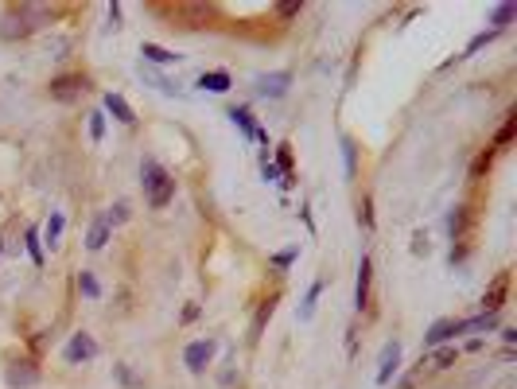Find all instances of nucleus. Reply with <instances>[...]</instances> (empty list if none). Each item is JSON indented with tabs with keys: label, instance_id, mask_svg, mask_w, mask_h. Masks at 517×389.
<instances>
[{
	"label": "nucleus",
	"instance_id": "obj_31",
	"mask_svg": "<svg viewBox=\"0 0 517 389\" xmlns=\"http://www.w3.org/2000/svg\"><path fill=\"white\" fill-rule=\"evenodd\" d=\"M261 175H264V179H269V183H273V179H280V167H276V164H269V160H264Z\"/></svg>",
	"mask_w": 517,
	"mask_h": 389
},
{
	"label": "nucleus",
	"instance_id": "obj_5",
	"mask_svg": "<svg viewBox=\"0 0 517 389\" xmlns=\"http://www.w3.org/2000/svg\"><path fill=\"white\" fill-rule=\"evenodd\" d=\"M62 358H67L70 366H78V362H90V358H98V342H94V335H86V331L70 335L67 350H62Z\"/></svg>",
	"mask_w": 517,
	"mask_h": 389
},
{
	"label": "nucleus",
	"instance_id": "obj_28",
	"mask_svg": "<svg viewBox=\"0 0 517 389\" xmlns=\"http://www.w3.org/2000/svg\"><path fill=\"white\" fill-rule=\"evenodd\" d=\"M342 156H346V175H354V144L342 140Z\"/></svg>",
	"mask_w": 517,
	"mask_h": 389
},
{
	"label": "nucleus",
	"instance_id": "obj_15",
	"mask_svg": "<svg viewBox=\"0 0 517 389\" xmlns=\"http://www.w3.org/2000/svg\"><path fill=\"white\" fill-rule=\"evenodd\" d=\"M105 109H109V113H113V117H117L121 125H133V121H137V113H133V106H128V101H125V97H121V94H105Z\"/></svg>",
	"mask_w": 517,
	"mask_h": 389
},
{
	"label": "nucleus",
	"instance_id": "obj_4",
	"mask_svg": "<svg viewBox=\"0 0 517 389\" xmlns=\"http://www.w3.org/2000/svg\"><path fill=\"white\" fill-rule=\"evenodd\" d=\"M86 90H90L86 74H62V78L51 82V97H55V101H78Z\"/></svg>",
	"mask_w": 517,
	"mask_h": 389
},
{
	"label": "nucleus",
	"instance_id": "obj_30",
	"mask_svg": "<svg viewBox=\"0 0 517 389\" xmlns=\"http://www.w3.org/2000/svg\"><path fill=\"white\" fill-rule=\"evenodd\" d=\"M300 8H303L300 0H284V4H280V16H296Z\"/></svg>",
	"mask_w": 517,
	"mask_h": 389
},
{
	"label": "nucleus",
	"instance_id": "obj_3",
	"mask_svg": "<svg viewBox=\"0 0 517 389\" xmlns=\"http://www.w3.org/2000/svg\"><path fill=\"white\" fill-rule=\"evenodd\" d=\"M218 354V342L214 339H195V342H187V350H183V362H187V370L191 374H203L206 366H210V358Z\"/></svg>",
	"mask_w": 517,
	"mask_h": 389
},
{
	"label": "nucleus",
	"instance_id": "obj_32",
	"mask_svg": "<svg viewBox=\"0 0 517 389\" xmlns=\"http://www.w3.org/2000/svg\"><path fill=\"white\" fill-rule=\"evenodd\" d=\"M451 362H455V350H439V354H436V366H451Z\"/></svg>",
	"mask_w": 517,
	"mask_h": 389
},
{
	"label": "nucleus",
	"instance_id": "obj_24",
	"mask_svg": "<svg viewBox=\"0 0 517 389\" xmlns=\"http://www.w3.org/2000/svg\"><path fill=\"white\" fill-rule=\"evenodd\" d=\"M101 136H105V113H101V109H94V113H90V140L98 144Z\"/></svg>",
	"mask_w": 517,
	"mask_h": 389
},
{
	"label": "nucleus",
	"instance_id": "obj_23",
	"mask_svg": "<svg viewBox=\"0 0 517 389\" xmlns=\"http://www.w3.org/2000/svg\"><path fill=\"white\" fill-rule=\"evenodd\" d=\"M319 292H323V281H315L312 288H307V300H303V308H300V320H312V315H315V300H319Z\"/></svg>",
	"mask_w": 517,
	"mask_h": 389
},
{
	"label": "nucleus",
	"instance_id": "obj_14",
	"mask_svg": "<svg viewBox=\"0 0 517 389\" xmlns=\"http://www.w3.org/2000/svg\"><path fill=\"white\" fill-rule=\"evenodd\" d=\"M109 230H113V226L105 222V214H101V218H94V226H90V233H86V249H105V242H109Z\"/></svg>",
	"mask_w": 517,
	"mask_h": 389
},
{
	"label": "nucleus",
	"instance_id": "obj_10",
	"mask_svg": "<svg viewBox=\"0 0 517 389\" xmlns=\"http://www.w3.org/2000/svg\"><path fill=\"white\" fill-rule=\"evenodd\" d=\"M230 86H234V78L226 74V70H206V74H198V90H210V94H226Z\"/></svg>",
	"mask_w": 517,
	"mask_h": 389
},
{
	"label": "nucleus",
	"instance_id": "obj_17",
	"mask_svg": "<svg viewBox=\"0 0 517 389\" xmlns=\"http://www.w3.org/2000/svg\"><path fill=\"white\" fill-rule=\"evenodd\" d=\"M509 19H517V4H514V0H509V4H498V8L490 12V31H502Z\"/></svg>",
	"mask_w": 517,
	"mask_h": 389
},
{
	"label": "nucleus",
	"instance_id": "obj_18",
	"mask_svg": "<svg viewBox=\"0 0 517 389\" xmlns=\"http://www.w3.org/2000/svg\"><path fill=\"white\" fill-rule=\"evenodd\" d=\"M62 226H67V218H62L59 210L47 218V226H43V245H59V238H62Z\"/></svg>",
	"mask_w": 517,
	"mask_h": 389
},
{
	"label": "nucleus",
	"instance_id": "obj_19",
	"mask_svg": "<svg viewBox=\"0 0 517 389\" xmlns=\"http://www.w3.org/2000/svg\"><path fill=\"white\" fill-rule=\"evenodd\" d=\"M78 292L86 296V300H101V284H98V276L82 269V272H78Z\"/></svg>",
	"mask_w": 517,
	"mask_h": 389
},
{
	"label": "nucleus",
	"instance_id": "obj_13",
	"mask_svg": "<svg viewBox=\"0 0 517 389\" xmlns=\"http://www.w3.org/2000/svg\"><path fill=\"white\" fill-rule=\"evenodd\" d=\"M35 381H40V370L31 366V362H16V366L8 370V386H35Z\"/></svg>",
	"mask_w": 517,
	"mask_h": 389
},
{
	"label": "nucleus",
	"instance_id": "obj_2",
	"mask_svg": "<svg viewBox=\"0 0 517 389\" xmlns=\"http://www.w3.org/2000/svg\"><path fill=\"white\" fill-rule=\"evenodd\" d=\"M40 28V8H8L4 12V24H0V35L4 39H24Z\"/></svg>",
	"mask_w": 517,
	"mask_h": 389
},
{
	"label": "nucleus",
	"instance_id": "obj_20",
	"mask_svg": "<svg viewBox=\"0 0 517 389\" xmlns=\"http://www.w3.org/2000/svg\"><path fill=\"white\" fill-rule=\"evenodd\" d=\"M448 226H451V238H455V242H463V238H467V206H455V210H451V218H448Z\"/></svg>",
	"mask_w": 517,
	"mask_h": 389
},
{
	"label": "nucleus",
	"instance_id": "obj_16",
	"mask_svg": "<svg viewBox=\"0 0 517 389\" xmlns=\"http://www.w3.org/2000/svg\"><path fill=\"white\" fill-rule=\"evenodd\" d=\"M506 284H509V276L502 272V276L490 284V292L482 296V308H486V311H498V308H502V300H506Z\"/></svg>",
	"mask_w": 517,
	"mask_h": 389
},
{
	"label": "nucleus",
	"instance_id": "obj_35",
	"mask_svg": "<svg viewBox=\"0 0 517 389\" xmlns=\"http://www.w3.org/2000/svg\"><path fill=\"white\" fill-rule=\"evenodd\" d=\"M0 249H4V245H0Z\"/></svg>",
	"mask_w": 517,
	"mask_h": 389
},
{
	"label": "nucleus",
	"instance_id": "obj_11",
	"mask_svg": "<svg viewBox=\"0 0 517 389\" xmlns=\"http://www.w3.org/2000/svg\"><path fill=\"white\" fill-rule=\"evenodd\" d=\"M140 78H144L148 86H156L160 94H167V97H179V94H183V90H179V82H171V78L156 74V70H148L144 63H140Z\"/></svg>",
	"mask_w": 517,
	"mask_h": 389
},
{
	"label": "nucleus",
	"instance_id": "obj_27",
	"mask_svg": "<svg viewBox=\"0 0 517 389\" xmlns=\"http://www.w3.org/2000/svg\"><path fill=\"white\" fill-rule=\"evenodd\" d=\"M105 222H109V226H121V222H128V203H117V206H109Z\"/></svg>",
	"mask_w": 517,
	"mask_h": 389
},
{
	"label": "nucleus",
	"instance_id": "obj_8",
	"mask_svg": "<svg viewBox=\"0 0 517 389\" xmlns=\"http://www.w3.org/2000/svg\"><path fill=\"white\" fill-rule=\"evenodd\" d=\"M397 366H400V342L393 339V342H385V350H381V370H378V386H389V381H393V374H397Z\"/></svg>",
	"mask_w": 517,
	"mask_h": 389
},
{
	"label": "nucleus",
	"instance_id": "obj_7",
	"mask_svg": "<svg viewBox=\"0 0 517 389\" xmlns=\"http://www.w3.org/2000/svg\"><path fill=\"white\" fill-rule=\"evenodd\" d=\"M288 82H292V74H288V70L261 74V78H257V94H261V97H284V94H288Z\"/></svg>",
	"mask_w": 517,
	"mask_h": 389
},
{
	"label": "nucleus",
	"instance_id": "obj_21",
	"mask_svg": "<svg viewBox=\"0 0 517 389\" xmlns=\"http://www.w3.org/2000/svg\"><path fill=\"white\" fill-rule=\"evenodd\" d=\"M230 121H234V125L241 129L245 136H253V133H257V125H253V113H249V109H245V106L230 109Z\"/></svg>",
	"mask_w": 517,
	"mask_h": 389
},
{
	"label": "nucleus",
	"instance_id": "obj_33",
	"mask_svg": "<svg viewBox=\"0 0 517 389\" xmlns=\"http://www.w3.org/2000/svg\"><path fill=\"white\" fill-rule=\"evenodd\" d=\"M109 24H113V28H121V4H109Z\"/></svg>",
	"mask_w": 517,
	"mask_h": 389
},
{
	"label": "nucleus",
	"instance_id": "obj_26",
	"mask_svg": "<svg viewBox=\"0 0 517 389\" xmlns=\"http://www.w3.org/2000/svg\"><path fill=\"white\" fill-rule=\"evenodd\" d=\"M300 257V245H292V249H280V253H273V265L276 269H288V265Z\"/></svg>",
	"mask_w": 517,
	"mask_h": 389
},
{
	"label": "nucleus",
	"instance_id": "obj_22",
	"mask_svg": "<svg viewBox=\"0 0 517 389\" xmlns=\"http://www.w3.org/2000/svg\"><path fill=\"white\" fill-rule=\"evenodd\" d=\"M24 242H28L31 261H35V265H43V242H40V230H35V226H28V233H24Z\"/></svg>",
	"mask_w": 517,
	"mask_h": 389
},
{
	"label": "nucleus",
	"instance_id": "obj_6",
	"mask_svg": "<svg viewBox=\"0 0 517 389\" xmlns=\"http://www.w3.org/2000/svg\"><path fill=\"white\" fill-rule=\"evenodd\" d=\"M455 335H463V320H436L428 327V335H424V347H439V342H448L455 339Z\"/></svg>",
	"mask_w": 517,
	"mask_h": 389
},
{
	"label": "nucleus",
	"instance_id": "obj_1",
	"mask_svg": "<svg viewBox=\"0 0 517 389\" xmlns=\"http://www.w3.org/2000/svg\"><path fill=\"white\" fill-rule=\"evenodd\" d=\"M140 179H144V194H148V206H152V210H164V206L176 199V179H171L167 167H160L152 156L140 160Z\"/></svg>",
	"mask_w": 517,
	"mask_h": 389
},
{
	"label": "nucleus",
	"instance_id": "obj_9",
	"mask_svg": "<svg viewBox=\"0 0 517 389\" xmlns=\"http://www.w3.org/2000/svg\"><path fill=\"white\" fill-rule=\"evenodd\" d=\"M370 276H373V265H370V257H362L358 261V284H354V308H366L370 304Z\"/></svg>",
	"mask_w": 517,
	"mask_h": 389
},
{
	"label": "nucleus",
	"instance_id": "obj_29",
	"mask_svg": "<svg viewBox=\"0 0 517 389\" xmlns=\"http://www.w3.org/2000/svg\"><path fill=\"white\" fill-rule=\"evenodd\" d=\"M486 167H490V152H482V156H478V160H475V167H471V175H475V179H478V175L486 172Z\"/></svg>",
	"mask_w": 517,
	"mask_h": 389
},
{
	"label": "nucleus",
	"instance_id": "obj_25",
	"mask_svg": "<svg viewBox=\"0 0 517 389\" xmlns=\"http://www.w3.org/2000/svg\"><path fill=\"white\" fill-rule=\"evenodd\" d=\"M514 133H517V113H509V117H506V125L498 129L494 144H509V140H514Z\"/></svg>",
	"mask_w": 517,
	"mask_h": 389
},
{
	"label": "nucleus",
	"instance_id": "obj_34",
	"mask_svg": "<svg viewBox=\"0 0 517 389\" xmlns=\"http://www.w3.org/2000/svg\"><path fill=\"white\" fill-rule=\"evenodd\" d=\"M191 320H198V304H187V311H183V323H191Z\"/></svg>",
	"mask_w": 517,
	"mask_h": 389
},
{
	"label": "nucleus",
	"instance_id": "obj_12",
	"mask_svg": "<svg viewBox=\"0 0 517 389\" xmlns=\"http://www.w3.org/2000/svg\"><path fill=\"white\" fill-rule=\"evenodd\" d=\"M140 55H144V63H160V67H171V63L183 58V55H176V51L160 47V43H140Z\"/></svg>",
	"mask_w": 517,
	"mask_h": 389
}]
</instances>
